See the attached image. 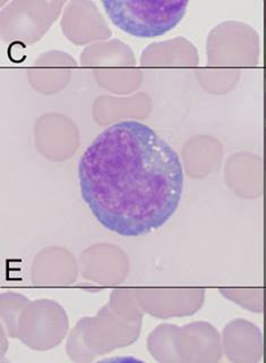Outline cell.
I'll return each mask as SVG.
<instances>
[{
    "mask_svg": "<svg viewBox=\"0 0 266 363\" xmlns=\"http://www.w3.org/2000/svg\"><path fill=\"white\" fill-rule=\"evenodd\" d=\"M96 363H145L144 361L139 360L137 357H127V355H124V357H107V359H103V360L99 361V362Z\"/></svg>",
    "mask_w": 266,
    "mask_h": 363,
    "instance_id": "3",
    "label": "cell"
},
{
    "mask_svg": "<svg viewBox=\"0 0 266 363\" xmlns=\"http://www.w3.org/2000/svg\"><path fill=\"white\" fill-rule=\"evenodd\" d=\"M190 0H101L113 26L132 37H161L184 20Z\"/></svg>",
    "mask_w": 266,
    "mask_h": 363,
    "instance_id": "2",
    "label": "cell"
},
{
    "mask_svg": "<svg viewBox=\"0 0 266 363\" xmlns=\"http://www.w3.org/2000/svg\"><path fill=\"white\" fill-rule=\"evenodd\" d=\"M81 194L105 230L125 238L161 228L178 209L184 170L171 145L143 123L102 130L79 162Z\"/></svg>",
    "mask_w": 266,
    "mask_h": 363,
    "instance_id": "1",
    "label": "cell"
}]
</instances>
